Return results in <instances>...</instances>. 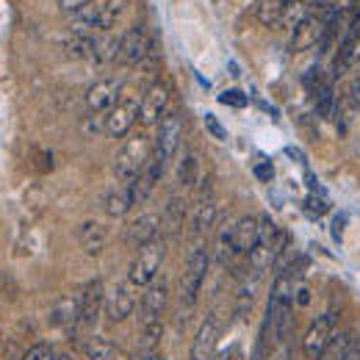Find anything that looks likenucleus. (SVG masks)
<instances>
[{
    "mask_svg": "<svg viewBox=\"0 0 360 360\" xmlns=\"http://www.w3.org/2000/svg\"><path fill=\"white\" fill-rule=\"evenodd\" d=\"M208 250L202 241H197L191 250H188V258H186V269H183V277H180V305L191 308L200 297V288L205 283V274H208Z\"/></svg>",
    "mask_w": 360,
    "mask_h": 360,
    "instance_id": "nucleus-1",
    "label": "nucleus"
},
{
    "mask_svg": "<svg viewBox=\"0 0 360 360\" xmlns=\"http://www.w3.org/2000/svg\"><path fill=\"white\" fill-rule=\"evenodd\" d=\"M164 250H167L164 247V238H153L150 244L139 247L134 264L128 269V283L131 285H147L150 280H155L161 264H164Z\"/></svg>",
    "mask_w": 360,
    "mask_h": 360,
    "instance_id": "nucleus-2",
    "label": "nucleus"
},
{
    "mask_svg": "<svg viewBox=\"0 0 360 360\" xmlns=\"http://www.w3.org/2000/svg\"><path fill=\"white\" fill-rule=\"evenodd\" d=\"M150 161V141L147 136H134L120 153H117V161H114V169H117V178L122 183L134 180Z\"/></svg>",
    "mask_w": 360,
    "mask_h": 360,
    "instance_id": "nucleus-3",
    "label": "nucleus"
},
{
    "mask_svg": "<svg viewBox=\"0 0 360 360\" xmlns=\"http://www.w3.org/2000/svg\"><path fill=\"white\" fill-rule=\"evenodd\" d=\"M335 327H338V314L327 311V314L316 316V321L308 327V333H305V338H302V352H305V358L316 360L327 349V344H330L333 335H335Z\"/></svg>",
    "mask_w": 360,
    "mask_h": 360,
    "instance_id": "nucleus-4",
    "label": "nucleus"
},
{
    "mask_svg": "<svg viewBox=\"0 0 360 360\" xmlns=\"http://www.w3.org/2000/svg\"><path fill=\"white\" fill-rule=\"evenodd\" d=\"M180 136H183V117H180V111L164 114V120L158 125V136H155V155L164 164L178 153Z\"/></svg>",
    "mask_w": 360,
    "mask_h": 360,
    "instance_id": "nucleus-5",
    "label": "nucleus"
},
{
    "mask_svg": "<svg viewBox=\"0 0 360 360\" xmlns=\"http://www.w3.org/2000/svg\"><path fill=\"white\" fill-rule=\"evenodd\" d=\"M100 311H105V288H103V280H91L81 291V319H78L75 330L94 327V321L100 319Z\"/></svg>",
    "mask_w": 360,
    "mask_h": 360,
    "instance_id": "nucleus-6",
    "label": "nucleus"
},
{
    "mask_svg": "<svg viewBox=\"0 0 360 360\" xmlns=\"http://www.w3.org/2000/svg\"><path fill=\"white\" fill-rule=\"evenodd\" d=\"M167 105H169V89H167V84H153L150 89L144 91L141 103H139V122L141 125L161 122L164 114H167Z\"/></svg>",
    "mask_w": 360,
    "mask_h": 360,
    "instance_id": "nucleus-7",
    "label": "nucleus"
},
{
    "mask_svg": "<svg viewBox=\"0 0 360 360\" xmlns=\"http://www.w3.org/2000/svg\"><path fill=\"white\" fill-rule=\"evenodd\" d=\"M136 120H139V103L136 100H120L108 111V117L103 122V131H105V136H111V139H122V136H128V131L134 128Z\"/></svg>",
    "mask_w": 360,
    "mask_h": 360,
    "instance_id": "nucleus-8",
    "label": "nucleus"
},
{
    "mask_svg": "<svg viewBox=\"0 0 360 360\" xmlns=\"http://www.w3.org/2000/svg\"><path fill=\"white\" fill-rule=\"evenodd\" d=\"M327 22L330 20H324V17H319V14H308L297 28H294V34H291V50L294 53H302V50H311L321 42V37H324V28H327Z\"/></svg>",
    "mask_w": 360,
    "mask_h": 360,
    "instance_id": "nucleus-9",
    "label": "nucleus"
},
{
    "mask_svg": "<svg viewBox=\"0 0 360 360\" xmlns=\"http://www.w3.org/2000/svg\"><path fill=\"white\" fill-rule=\"evenodd\" d=\"M219 341V319L217 314H208L202 319L194 341H191V360H211Z\"/></svg>",
    "mask_w": 360,
    "mask_h": 360,
    "instance_id": "nucleus-10",
    "label": "nucleus"
},
{
    "mask_svg": "<svg viewBox=\"0 0 360 360\" xmlns=\"http://www.w3.org/2000/svg\"><path fill=\"white\" fill-rule=\"evenodd\" d=\"M153 53V42H150V34L141 28V25H134L125 37H122V50H120V58L128 64V67H136L141 61H147V56Z\"/></svg>",
    "mask_w": 360,
    "mask_h": 360,
    "instance_id": "nucleus-11",
    "label": "nucleus"
},
{
    "mask_svg": "<svg viewBox=\"0 0 360 360\" xmlns=\"http://www.w3.org/2000/svg\"><path fill=\"white\" fill-rule=\"evenodd\" d=\"M120 89H122V84L114 81V78H103V81L91 84L89 91H86V105H89V111H94V114L111 111V108L120 103Z\"/></svg>",
    "mask_w": 360,
    "mask_h": 360,
    "instance_id": "nucleus-12",
    "label": "nucleus"
},
{
    "mask_svg": "<svg viewBox=\"0 0 360 360\" xmlns=\"http://www.w3.org/2000/svg\"><path fill=\"white\" fill-rule=\"evenodd\" d=\"M136 308V297L131 294V288L125 283H117L111 291H105V314H108V321L120 324L125 321L128 316L134 314Z\"/></svg>",
    "mask_w": 360,
    "mask_h": 360,
    "instance_id": "nucleus-13",
    "label": "nucleus"
},
{
    "mask_svg": "<svg viewBox=\"0 0 360 360\" xmlns=\"http://www.w3.org/2000/svg\"><path fill=\"white\" fill-rule=\"evenodd\" d=\"M158 227H161V217H155V214H141L139 219H134V222L128 225L125 241H128L134 250H139V247L150 244L153 238H158Z\"/></svg>",
    "mask_w": 360,
    "mask_h": 360,
    "instance_id": "nucleus-14",
    "label": "nucleus"
},
{
    "mask_svg": "<svg viewBox=\"0 0 360 360\" xmlns=\"http://www.w3.org/2000/svg\"><path fill=\"white\" fill-rule=\"evenodd\" d=\"M167 300H169V288H167V280L164 277H155L147 283V291H144V300H141V316H158L167 311Z\"/></svg>",
    "mask_w": 360,
    "mask_h": 360,
    "instance_id": "nucleus-15",
    "label": "nucleus"
},
{
    "mask_svg": "<svg viewBox=\"0 0 360 360\" xmlns=\"http://www.w3.org/2000/svg\"><path fill=\"white\" fill-rule=\"evenodd\" d=\"M78 319H81V297H61V300L50 308V324H53V327L75 330Z\"/></svg>",
    "mask_w": 360,
    "mask_h": 360,
    "instance_id": "nucleus-16",
    "label": "nucleus"
},
{
    "mask_svg": "<svg viewBox=\"0 0 360 360\" xmlns=\"http://www.w3.org/2000/svg\"><path fill=\"white\" fill-rule=\"evenodd\" d=\"M78 241H81L86 255H100L105 241H108V230H105V225H100L97 219H89V222H84V225L78 227Z\"/></svg>",
    "mask_w": 360,
    "mask_h": 360,
    "instance_id": "nucleus-17",
    "label": "nucleus"
},
{
    "mask_svg": "<svg viewBox=\"0 0 360 360\" xmlns=\"http://www.w3.org/2000/svg\"><path fill=\"white\" fill-rule=\"evenodd\" d=\"M233 238H236L238 255H250L258 247V219L255 217H241L233 225Z\"/></svg>",
    "mask_w": 360,
    "mask_h": 360,
    "instance_id": "nucleus-18",
    "label": "nucleus"
},
{
    "mask_svg": "<svg viewBox=\"0 0 360 360\" xmlns=\"http://www.w3.org/2000/svg\"><path fill=\"white\" fill-rule=\"evenodd\" d=\"M191 225H194V236L197 238H202L205 233H211V227L217 225V202H214V197L208 194H202L200 197V202L194 205V217H191Z\"/></svg>",
    "mask_w": 360,
    "mask_h": 360,
    "instance_id": "nucleus-19",
    "label": "nucleus"
},
{
    "mask_svg": "<svg viewBox=\"0 0 360 360\" xmlns=\"http://www.w3.org/2000/svg\"><path fill=\"white\" fill-rule=\"evenodd\" d=\"M97 39L91 37L89 31H72L67 39H64V50L67 56L72 58H94L97 56Z\"/></svg>",
    "mask_w": 360,
    "mask_h": 360,
    "instance_id": "nucleus-20",
    "label": "nucleus"
},
{
    "mask_svg": "<svg viewBox=\"0 0 360 360\" xmlns=\"http://www.w3.org/2000/svg\"><path fill=\"white\" fill-rule=\"evenodd\" d=\"M311 94H314L316 103V114L319 117H333L335 111V91H333V81L330 78H319L314 86H311Z\"/></svg>",
    "mask_w": 360,
    "mask_h": 360,
    "instance_id": "nucleus-21",
    "label": "nucleus"
},
{
    "mask_svg": "<svg viewBox=\"0 0 360 360\" xmlns=\"http://www.w3.org/2000/svg\"><path fill=\"white\" fill-rule=\"evenodd\" d=\"M186 219V200L183 197H169V202L164 205V214H161V227L167 236H175Z\"/></svg>",
    "mask_w": 360,
    "mask_h": 360,
    "instance_id": "nucleus-22",
    "label": "nucleus"
},
{
    "mask_svg": "<svg viewBox=\"0 0 360 360\" xmlns=\"http://www.w3.org/2000/svg\"><path fill=\"white\" fill-rule=\"evenodd\" d=\"M134 205H136V200H134L131 183H122L117 191H111V194L105 197V211H108V217H125Z\"/></svg>",
    "mask_w": 360,
    "mask_h": 360,
    "instance_id": "nucleus-23",
    "label": "nucleus"
},
{
    "mask_svg": "<svg viewBox=\"0 0 360 360\" xmlns=\"http://www.w3.org/2000/svg\"><path fill=\"white\" fill-rule=\"evenodd\" d=\"M352 347H355V333L352 330H344V333L333 335V341L327 344V349L316 360H347V355L352 352Z\"/></svg>",
    "mask_w": 360,
    "mask_h": 360,
    "instance_id": "nucleus-24",
    "label": "nucleus"
},
{
    "mask_svg": "<svg viewBox=\"0 0 360 360\" xmlns=\"http://www.w3.org/2000/svg\"><path fill=\"white\" fill-rule=\"evenodd\" d=\"M84 358L86 360H117L120 349L114 347V341L103 338V335H91L89 341L84 344Z\"/></svg>",
    "mask_w": 360,
    "mask_h": 360,
    "instance_id": "nucleus-25",
    "label": "nucleus"
},
{
    "mask_svg": "<svg viewBox=\"0 0 360 360\" xmlns=\"http://www.w3.org/2000/svg\"><path fill=\"white\" fill-rule=\"evenodd\" d=\"M283 11H285V3L283 0H261L258 3V22L261 25H280L283 22Z\"/></svg>",
    "mask_w": 360,
    "mask_h": 360,
    "instance_id": "nucleus-26",
    "label": "nucleus"
},
{
    "mask_svg": "<svg viewBox=\"0 0 360 360\" xmlns=\"http://www.w3.org/2000/svg\"><path fill=\"white\" fill-rule=\"evenodd\" d=\"M97 17H100V6H84V8H78L75 14H70V25L75 28V31H89V28H97Z\"/></svg>",
    "mask_w": 360,
    "mask_h": 360,
    "instance_id": "nucleus-27",
    "label": "nucleus"
},
{
    "mask_svg": "<svg viewBox=\"0 0 360 360\" xmlns=\"http://www.w3.org/2000/svg\"><path fill=\"white\" fill-rule=\"evenodd\" d=\"M200 175V164L194 153H183V158L178 161V183L180 186H194Z\"/></svg>",
    "mask_w": 360,
    "mask_h": 360,
    "instance_id": "nucleus-28",
    "label": "nucleus"
},
{
    "mask_svg": "<svg viewBox=\"0 0 360 360\" xmlns=\"http://www.w3.org/2000/svg\"><path fill=\"white\" fill-rule=\"evenodd\" d=\"M122 50V37H108L103 45H97V61H114Z\"/></svg>",
    "mask_w": 360,
    "mask_h": 360,
    "instance_id": "nucleus-29",
    "label": "nucleus"
},
{
    "mask_svg": "<svg viewBox=\"0 0 360 360\" xmlns=\"http://www.w3.org/2000/svg\"><path fill=\"white\" fill-rule=\"evenodd\" d=\"M308 14H311V11H305V3H291V6H285V11H283V22H280V25H291V28H297Z\"/></svg>",
    "mask_w": 360,
    "mask_h": 360,
    "instance_id": "nucleus-30",
    "label": "nucleus"
},
{
    "mask_svg": "<svg viewBox=\"0 0 360 360\" xmlns=\"http://www.w3.org/2000/svg\"><path fill=\"white\" fill-rule=\"evenodd\" d=\"M20 360H58V355H56V349L50 344H34Z\"/></svg>",
    "mask_w": 360,
    "mask_h": 360,
    "instance_id": "nucleus-31",
    "label": "nucleus"
},
{
    "mask_svg": "<svg viewBox=\"0 0 360 360\" xmlns=\"http://www.w3.org/2000/svg\"><path fill=\"white\" fill-rule=\"evenodd\" d=\"M219 103H225V105H233V108H244L247 105V94L238 89H227L219 94Z\"/></svg>",
    "mask_w": 360,
    "mask_h": 360,
    "instance_id": "nucleus-32",
    "label": "nucleus"
},
{
    "mask_svg": "<svg viewBox=\"0 0 360 360\" xmlns=\"http://www.w3.org/2000/svg\"><path fill=\"white\" fill-rule=\"evenodd\" d=\"M305 211H308L311 217H321V214L327 211V202H324V197H308V202H305Z\"/></svg>",
    "mask_w": 360,
    "mask_h": 360,
    "instance_id": "nucleus-33",
    "label": "nucleus"
},
{
    "mask_svg": "<svg viewBox=\"0 0 360 360\" xmlns=\"http://www.w3.org/2000/svg\"><path fill=\"white\" fill-rule=\"evenodd\" d=\"M58 3V8L64 11V14H75L78 8H84V6H89L94 0H56Z\"/></svg>",
    "mask_w": 360,
    "mask_h": 360,
    "instance_id": "nucleus-34",
    "label": "nucleus"
},
{
    "mask_svg": "<svg viewBox=\"0 0 360 360\" xmlns=\"http://www.w3.org/2000/svg\"><path fill=\"white\" fill-rule=\"evenodd\" d=\"M217 360H244V349H241V344H230L227 349L219 352V358Z\"/></svg>",
    "mask_w": 360,
    "mask_h": 360,
    "instance_id": "nucleus-35",
    "label": "nucleus"
},
{
    "mask_svg": "<svg viewBox=\"0 0 360 360\" xmlns=\"http://www.w3.org/2000/svg\"><path fill=\"white\" fill-rule=\"evenodd\" d=\"M205 128L211 131V136H217V139H227L225 128L217 122V117H214V114H205Z\"/></svg>",
    "mask_w": 360,
    "mask_h": 360,
    "instance_id": "nucleus-36",
    "label": "nucleus"
},
{
    "mask_svg": "<svg viewBox=\"0 0 360 360\" xmlns=\"http://www.w3.org/2000/svg\"><path fill=\"white\" fill-rule=\"evenodd\" d=\"M344 97H347V100H349V103H352V105L360 111V75L352 81V84H349V89H347V94H344Z\"/></svg>",
    "mask_w": 360,
    "mask_h": 360,
    "instance_id": "nucleus-37",
    "label": "nucleus"
},
{
    "mask_svg": "<svg viewBox=\"0 0 360 360\" xmlns=\"http://www.w3.org/2000/svg\"><path fill=\"white\" fill-rule=\"evenodd\" d=\"M252 172H255V178L264 180V183H269V180L274 178V167L266 164V161H264V164H255V169H252Z\"/></svg>",
    "mask_w": 360,
    "mask_h": 360,
    "instance_id": "nucleus-38",
    "label": "nucleus"
},
{
    "mask_svg": "<svg viewBox=\"0 0 360 360\" xmlns=\"http://www.w3.org/2000/svg\"><path fill=\"white\" fill-rule=\"evenodd\" d=\"M269 360H288V344H285V341L277 344V347L269 352Z\"/></svg>",
    "mask_w": 360,
    "mask_h": 360,
    "instance_id": "nucleus-39",
    "label": "nucleus"
},
{
    "mask_svg": "<svg viewBox=\"0 0 360 360\" xmlns=\"http://www.w3.org/2000/svg\"><path fill=\"white\" fill-rule=\"evenodd\" d=\"M37 164H39L42 172H50V169H53V155H50V153H39V161H37Z\"/></svg>",
    "mask_w": 360,
    "mask_h": 360,
    "instance_id": "nucleus-40",
    "label": "nucleus"
},
{
    "mask_svg": "<svg viewBox=\"0 0 360 360\" xmlns=\"http://www.w3.org/2000/svg\"><path fill=\"white\" fill-rule=\"evenodd\" d=\"M347 360H360V347H352V352L347 355Z\"/></svg>",
    "mask_w": 360,
    "mask_h": 360,
    "instance_id": "nucleus-41",
    "label": "nucleus"
},
{
    "mask_svg": "<svg viewBox=\"0 0 360 360\" xmlns=\"http://www.w3.org/2000/svg\"><path fill=\"white\" fill-rule=\"evenodd\" d=\"M285 6H291V3H305V0H283Z\"/></svg>",
    "mask_w": 360,
    "mask_h": 360,
    "instance_id": "nucleus-42",
    "label": "nucleus"
},
{
    "mask_svg": "<svg viewBox=\"0 0 360 360\" xmlns=\"http://www.w3.org/2000/svg\"><path fill=\"white\" fill-rule=\"evenodd\" d=\"M58 360H75L72 355H58Z\"/></svg>",
    "mask_w": 360,
    "mask_h": 360,
    "instance_id": "nucleus-43",
    "label": "nucleus"
},
{
    "mask_svg": "<svg viewBox=\"0 0 360 360\" xmlns=\"http://www.w3.org/2000/svg\"><path fill=\"white\" fill-rule=\"evenodd\" d=\"M153 360H167L164 355H153Z\"/></svg>",
    "mask_w": 360,
    "mask_h": 360,
    "instance_id": "nucleus-44",
    "label": "nucleus"
},
{
    "mask_svg": "<svg viewBox=\"0 0 360 360\" xmlns=\"http://www.w3.org/2000/svg\"><path fill=\"white\" fill-rule=\"evenodd\" d=\"M0 344H3V338H0Z\"/></svg>",
    "mask_w": 360,
    "mask_h": 360,
    "instance_id": "nucleus-45",
    "label": "nucleus"
}]
</instances>
